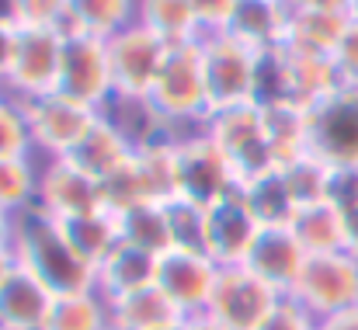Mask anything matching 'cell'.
<instances>
[{
  "label": "cell",
  "instance_id": "cell-1",
  "mask_svg": "<svg viewBox=\"0 0 358 330\" xmlns=\"http://www.w3.org/2000/svg\"><path fill=\"white\" fill-rule=\"evenodd\" d=\"M14 261L28 275H35L52 296H73V292H98V268L87 264L73 243L66 240L59 220L45 216L38 206L17 216L14 229Z\"/></svg>",
  "mask_w": 358,
  "mask_h": 330
},
{
  "label": "cell",
  "instance_id": "cell-2",
  "mask_svg": "<svg viewBox=\"0 0 358 330\" xmlns=\"http://www.w3.org/2000/svg\"><path fill=\"white\" fill-rule=\"evenodd\" d=\"M153 108L167 118V136L178 125H206L209 101H206V77H202V45H167L164 66L150 91Z\"/></svg>",
  "mask_w": 358,
  "mask_h": 330
},
{
  "label": "cell",
  "instance_id": "cell-3",
  "mask_svg": "<svg viewBox=\"0 0 358 330\" xmlns=\"http://www.w3.org/2000/svg\"><path fill=\"white\" fill-rule=\"evenodd\" d=\"M202 45V77H206V101L213 111L254 105V77L257 56L250 45L237 42L227 31H209L199 38Z\"/></svg>",
  "mask_w": 358,
  "mask_h": 330
},
{
  "label": "cell",
  "instance_id": "cell-4",
  "mask_svg": "<svg viewBox=\"0 0 358 330\" xmlns=\"http://www.w3.org/2000/svg\"><path fill=\"white\" fill-rule=\"evenodd\" d=\"M206 132L220 143V150L230 157V167L237 174V185L257 181L264 174L282 171L275 160V150L264 136V111L257 105L213 111L206 118Z\"/></svg>",
  "mask_w": 358,
  "mask_h": 330
},
{
  "label": "cell",
  "instance_id": "cell-5",
  "mask_svg": "<svg viewBox=\"0 0 358 330\" xmlns=\"http://www.w3.org/2000/svg\"><path fill=\"white\" fill-rule=\"evenodd\" d=\"M174 157H178V199H188L209 209L240 188L230 157L220 150V143L206 129H195L174 139Z\"/></svg>",
  "mask_w": 358,
  "mask_h": 330
},
{
  "label": "cell",
  "instance_id": "cell-6",
  "mask_svg": "<svg viewBox=\"0 0 358 330\" xmlns=\"http://www.w3.org/2000/svg\"><path fill=\"white\" fill-rule=\"evenodd\" d=\"M317 324L358 306V261L348 250L338 254H310L299 282L289 292Z\"/></svg>",
  "mask_w": 358,
  "mask_h": 330
},
{
  "label": "cell",
  "instance_id": "cell-7",
  "mask_svg": "<svg viewBox=\"0 0 358 330\" xmlns=\"http://www.w3.org/2000/svg\"><path fill=\"white\" fill-rule=\"evenodd\" d=\"M282 299L285 296L271 289L264 278H257L247 264H234V268H220L206 317L216 320L223 330H257Z\"/></svg>",
  "mask_w": 358,
  "mask_h": 330
},
{
  "label": "cell",
  "instance_id": "cell-8",
  "mask_svg": "<svg viewBox=\"0 0 358 330\" xmlns=\"http://www.w3.org/2000/svg\"><path fill=\"white\" fill-rule=\"evenodd\" d=\"M56 91L63 98L77 101V105L105 111V105L115 98L108 42L94 38V35H66L63 38V59H59Z\"/></svg>",
  "mask_w": 358,
  "mask_h": 330
},
{
  "label": "cell",
  "instance_id": "cell-9",
  "mask_svg": "<svg viewBox=\"0 0 358 330\" xmlns=\"http://www.w3.org/2000/svg\"><path fill=\"white\" fill-rule=\"evenodd\" d=\"M310 157L327 167H358V84H341L310 108Z\"/></svg>",
  "mask_w": 358,
  "mask_h": 330
},
{
  "label": "cell",
  "instance_id": "cell-10",
  "mask_svg": "<svg viewBox=\"0 0 358 330\" xmlns=\"http://www.w3.org/2000/svg\"><path fill=\"white\" fill-rule=\"evenodd\" d=\"M59 59H63V35L56 28H17V49H14V63L7 80L0 84V91H7L17 101L38 98L56 91L59 80Z\"/></svg>",
  "mask_w": 358,
  "mask_h": 330
},
{
  "label": "cell",
  "instance_id": "cell-11",
  "mask_svg": "<svg viewBox=\"0 0 358 330\" xmlns=\"http://www.w3.org/2000/svg\"><path fill=\"white\" fill-rule=\"evenodd\" d=\"M24 115H28V129H31L35 150L49 153V160L66 157L87 136V129L101 118V111L77 105V101L63 98L59 91L28 98L24 101Z\"/></svg>",
  "mask_w": 358,
  "mask_h": 330
},
{
  "label": "cell",
  "instance_id": "cell-12",
  "mask_svg": "<svg viewBox=\"0 0 358 330\" xmlns=\"http://www.w3.org/2000/svg\"><path fill=\"white\" fill-rule=\"evenodd\" d=\"M167 45L146 31L139 21L125 24L119 35L108 38V59H112V80L115 94L122 98H150L153 80L164 66Z\"/></svg>",
  "mask_w": 358,
  "mask_h": 330
},
{
  "label": "cell",
  "instance_id": "cell-13",
  "mask_svg": "<svg viewBox=\"0 0 358 330\" xmlns=\"http://www.w3.org/2000/svg\"><path fill=\"white\" fill-rule=\"evenodd\" d=\"M216 278H220V264L209 254L167 250L157 261V289L185 313V320L206 313Z\"/></svg>",
  "mask_w": 358,
  "mask_h": 330
},
{
  "label": "cell",
  "instance_id": "cell-14",
  "mask_svg": "<svg viewBox=\"0 0 358 330\" xmlns=\"http://www.w3.org/2000/svg\"><path fill=\"white\" fill-rule=\"evenodd\" d=\"M35 206L59 222L101 213L105 209L101 181H94L91 174L77 171L66 160H49V167L38 178V202Z\"/></svg>",
  "mask_w": 358,
  "mask_h": 330
},
{
  "label": "cell",
  "instance_id": "cell-15",
  "mask_svg": "<svg viewBox=\"0 0 358 330\" xmlns=\"http://www.w3.org/2000/svg\"><path fill=\"white\" fill-rule=\"evenodd\" d=\"M261 222L250 213L243 192H230L227 199H220L216 206H209V247L206 254L220 264V268H234L247 264L254 240L261 236Z\"/></svg>",
  "mask_w": 358,
  "mask_h": 330
},
{
  "label": "cell",
  "instance_id": "cell-16",
  "mask_svg": "<svg viewBox=\"0 0 358 330\" xmlns=\"http://www.w3.org/2000/svg\"><path fill=\"white\" fill-rule=\"evenodd\" d=\"M306 257L310 254L299 247V240L292 236L289 226H264L261 236L250 247L247 268L257 278H264L271 289H278L282 296H289L292 285L299 282V271H303Z\"/></svg>",
  "mask_w": 358,
  "mask_h": 330
},
{
  "label": "cell",
  "instance_id": "cell-17",
  "mask_svg": "<svg viewBox=\"0 0 358 330\" xmlns=\"http://www.w3.org/2000/svg\"><path fill=\"white\" fill-rule=\"evenodd\" d=\"M56 296L24 268H14L0 285V327L3 330H45Z\"/></svg>",
  "mask_w": 358,
  "mask_h": 330
},
{
  "label": "cell",
  "instance_id": "cell-18",
  "mask_svg": "<svg viewBox=\"0 0 358 330\" xmlns=\"http://www.w3.org/2000/svg\"><path fill=\"white\" fill-rule=\"evenodd\" d=\"M285 28H289L285 0H237L223 31L250 45L254 52H268L285 42Z\"/></svg>",
  "mask_w": 358,
  "mask_h": 330
},
{
  "label": "cell",
  "instance_id": "cell-19",
  "mask_svg": "<svg viewBox=\"0 0 358 330\" xmlns=\"http://www.w3.org/2000/svg\"><path fill=\"white\" fill-rule=\"evenodd\" d=\"M348 21H352L348 10H289V28H285L282 49L292 56L331 59Z\"/></svg>",
  "mask_w": 358,
  "mask_h": 330
},
{
  "label": "cell",
  "instance_id": "cell-20",
  "mask_svg": "<svg viewBox=\"0 0 358 330\" xmlns=\"http://www.w3.org/2000/svg\"><path fill=\"white\" fill-rule=\"evenodd\" d=\"M132 157V146H129V139L122 136L119 129L101 115L91 129H87V136L66 153V157H59V160H66V164H73L77 171H84V174H91L94 181H105L108 174H115L122 164Z\"/></svg>",
  "mask_w": 358,
  "mask_h": 330
},
{
  "label": "cell",
  "instance_id": "cell-21",
  "mask_svg": "<svg viewBox=\"0 0 358 330\" xmlns=\"http://www.w3.org/2000/svg\"><path fill=\"white\" fill-rule=\"evenodd\" d=\"M108 317H112V330H167L185 320V313L157 285L108 299Z\"/></svg>",
  "mask_w": 358,
  "mask_h": 330
},
{
  "label": "cell",
  "instance_id": "cell-22",
  "mask_svg": "<svg viewBox=\"0 0 358 330\" xmlns=\"http://www.w3.org/2000/svg\"><path fill=\"white\" fill-rule=\"evenodd\" d=\"M157 261L146 250H136L129 243H119L101 264H98V292L105 299H119L129 292H139L146 285H157Z\"/></svg>",
  "mask_w": 358,
  "mask_h": 330
},
{
  "label": "cell",
  "instance_id": "cell-23",
  "mask_svg": "<svg viewBox=\"0 0 358 330\" xmlns=\"http://www.w3.org/2000/svg\"><path fill=\"white\" fill-rule=\"evenodd\" d=\"M136 21L164 45H188L202 38V24L188 0H136Z\"/></svg>",
  "mask_w": 358,
  "mask_h": 330
},
{
  "label": "cell",
  "instance_id": "cell-24",
  "mask_svg": "<svg viewBox=\"0 0 358 330\" xmlns=\"http://www.w3.org/2000/svg\"><path fill=\"white\" fill-rule=\"evenodd\" d=\"M132 21H136V0H70L63 38L66 35H94V38L108 42Z\"/></svg>",
  "mask_w": 358,
  "mask_h": 330
},
{
  "label": "cell",
  "instance_id": "cell-25",
  "mask_svg": "<svg viewBox=\"0 0 358 330\" xmlns=\"http://www.w3.org/2000/svg\"><path fill=\"white\" fill-rule=\"evenodd\" d=\"M132 167H136L146 202L164 206V202L178 199V157H174L171 139H157L150 146L132 150Z\"/></svg>",
  "mask_w": 358,
  "mask_h": 330
},
{
  "label": "cell",
  "instance_id": "cell-26",
  "mask_svg": "<svg viewBox=\"0 0 358 330\" xmlns=\"http://www.w3.org/2000/svg\"><path fill=\"white\" fill-rule=\"evenodd\" d=\"M289 229H292V236L299 240V247L306 254H338V250H345V213L334 209L331 202L303 206L292 216Z\"/></svg>",
  "mask_w": 358,
  "mask_h": 330
},
{
  "label": "cell",
  "instance_id": "cell-27",
  "mask_svg": "<svg viewBox=\"0 0 358 330\" xmlns=\"http://www.w3.org/2000/svg\"><path fill=\"white\" fill-rule=\"evenodd\" d=\"M264 111V136L275 150L278 167H289L292 160L310 153V111L299 105H271Z\"/></svg>",
  "mask_w": 358,
  "mask_h": 330
},
{
  "label": "cell",
  "instance_id": "cell-28",
  "mask_svg": "<svg viewBox=\"0 0 358 330\" xmlns=\"http://www.w3.org/2000/svg\"><path fill=\"white\" fill-rule=\"evenodd\" d=\"M101 115L129 139L132 150L150 146L157 139H167V118L153 108L150 98H122V94H115Z\"/></svg>",
  "mask_w": 358,
  "mask_h": 330
},
{
  "label": "cell",
  "instance_id": "cell-29",
  "mask_svg": "<svg viewBox=\"0 0 358 330\" xmlns=\"http://www.w3.org/2000/svg\"><path fill=\"white\" fill-rule=\"evenodd\" d=\"M119 220V236L122 243L146 250L153 257H164L171 250V229H167V213L157 202H139L132 209H125L115 216Z\"/></svg>",
  "mask_w": 358,
  "mask_h": 330
},
{
  "label": "cell",
  "instance_id": "cell-30",
  "mask_svg": "<svg viewBox=\"0 0 358 330\" xmlns=\"http://www.w3.org/2000/svg\"><path fill=\"white\" fill-rule=\"evenodd\" d=\"M63 226V233H66V240L73 243V250L87 261V264H101L115 247L122 243L119 236V220H115V213H108V209H101V213H91V216H77V220H66L59 222Z\"/></svg>",
  "mask_w": 358,
  "mask_h": 330
},
{
  "label": "cell",
  "instance_id": "cell-31",
  "mask_svg": "<svg viewBox=\"0 0 358 330\" xmlns=\"http://www.w3.org/2000/svg\"><path fill=\"white\" fill-rule=\"evenodd\" d=\"M240 192H243L250 213L257 216L261 226H289L292 216L299 213V206H296V199H292V192H289V185L282 178V171L264 174L257 181H247V185H240Z\"/></svg>",
  "mask_w": 358,
  "mask_h": 330
},
{
  "label": "cell",
  "instance_id": "cell-32",
  "mask_svg": "<svg viewBox=\"0 0 358 330\" xmlns=\"http://www.w3.org/2000/svg\"><path fill=\"white\" fill-rule=\"evenodd\" d=\"M45 330H112L108 299L101 292H73L56 296Z\"/></svg>",
  "mask_w": 358,
  "mask_h": 330
},
{
  "label": "cell",
  "instance_id": "cell-33",
  "mask_svg": "<svg viewBox=\"0 0 358 330\" xmlns=\"http://www.w3.org/2000/svg\"><path fill=\"white\" fill-rule=\"evenodd\" d=\"M167 229H171V250H192L206 254L209 247V209L195 206L188 199H171L164 202Z\"/></svg>",
  "mask_w": 358,
  "mask_h": 330
},
{
  "label": "cell",
  "instance_id": "cell-34",
  "mask_svg": "<svg viewBox=\"0 0 358 330\" xmlns=\"http://www.w3.org/2000/svg\"><path fill=\"white\" fill-rule=\"evenodd\" d=\"M38 178L31 157H3L0 160V209L10 216L28 213L38 202Z\"/></svg>",
  "mask_w": 358,
  "mask_h": 330
},
{
  "label": "cell",
  "instance_id": "cell-35",
  "mask_svg": "<svg viewBox=\"0 0 358 330\" xmlns=\"http://www.w3.org/2000/svg\"><path fill=\"white\" fill-rule=\"evenodd\" d=\"M282 178L296 199V206H317V202H327V181H331V167L320 164L317 157H299L292 160L289 167H282Z\"/></svg>",
  "mask_w": 358,
  "mask_h": 330
},
{
  "label": "cell",
  "instance_id": "cell-36",
  "mask_svg": "<svg viewBox=\"0 0 358 330\" xmlns=\"http://www.w3.org/2000/svg\"><path fill=\"white\" fill-rule=\"evenodd\" d=\"M31 150H35V139L28 129L24 101L0 91V160L3 157H31Z\"/></svg>",
  "mask_w": 358,
  "mask_h": 330
},
{
  "label": "cell",
  "instance_id": "cell-37",
  "mask_svg": "<svg viewBox=\"0 0 358 330\" xmlns=\"http://www.w3.org/2000/svg\"><path fill=\"white\" fill-rule=\"evenodd\" d=\"M101 199H105V209L115 213V216L132 209V206H139V202H146V195L139 188V178H136V167H132V157L122 164L115 174H108L101 181Z\"/></svg>",
  "mask_w": 358,
  "mask_h": 330
},
{
  "label": "cell",
  "instance_id": "cell-38",
  "mask_svg": "<svg viewBox=\"0 0 358 330\" xmlns=\"http://www.w3.org/2000/svg\"><path fill=\"white\" fill-rule=\"evenodd\" d=\"M70 0H17V21L28 28H56L63 35Z\"/></svg>",
  "mask_w": 358,
  "mask_h": 330
},
{
  "label": "cell",
  "instance_id": "cell-39",
  "mask_svg": "<svg viewBox=\"0 0 358 330\" xmlns=\"http://www.w3.org/2000/svg\"><path fill=\"white\" fill-rule=\"evenodd\" d=\"M327 202L334 209H341V213L358 209V167H331Z\"/></svg>",
  "mask_w": 358,
  "mask_h": 330
},
{
  "label": "cell",
  "instance_id": "cell-40",
  "mask_svg": "<svg viewBox=\"0 0 358 330\" xmlns=\"http://www.w3.org/2000/svg\"><path fill=\"white\" fill-rule=\"evenodd\" d=\"M257 330H317V320H313L292 296H285Z\"/></svg>",
  "mask_w": 358,
  "mask_h": 330
},
{
  "label": "cell",
  "instance_id": "cell-41",
  "mask_svg": "<svg viewBox=\"0 0 358 330\" xmlns=\"http://www.w3.org/2000/svg\"><path fill=\"white\" fill-rule=\"evenodd\" d=\"M331 59H334V66H338L345 84H358V21L355 17L348 21V28H345V35H341V42H338Z\"/></svg>",
  "mask_w": 358,
  "mask_h": 330
},
{
  "label": "cell",
  "instance_id": "cell-42",
  "mask_svg": "<svg viewBox=\"0 0 358 330\" xmlns=\"http://www.w3.org/2000/svg\"><path fill=\"white\" fill-rule=\"evenodd\" d=\"M234 3H237V0H188V7L195 10V17H199V24H202V35L223 31L227 21H230Z\"/></svg>",
  "mask_w": 358,
  "mask_h": 330
},
{
  "label": "cell",
  "instance_id": "cell-43",
  "mask_svg": "<svg viewBox=\"0 0 358 330\" xmlns=\"http://www.w3.org/2000/svg\"><path fill=\"white\" fill-rule=\"evenodd\" d=\"M14 49H17V28L0 24V84H3V80H7V73H10Z\"/></svg>",
  "mask_w": 358,
  "mask_h": 330
},
{
  "label": "cell",
  "instance_id": "cell-44",
  "mask_svg": "<svg viewBox=\"0 0 358 330\" xmlns=\"http://www.w3.org/2000/svg\"><path fill=\"white\" fill-rule=\"evenodd\" d=\"M317 330H358V306L345 310V313H334L327 320H320Z\"/></svg>",
  "mask_w": 358,
  "mask_h": 330
},
{
  "label": "cell",
  "instance_id": "cell-45",
  "mask_svg": "<svg viewBox=\"0 0 358 330\" xmlns=\"http://www.w3.org/2000/svg\"><path fill=\"white\" fill-rule=\"evenodd\" d=\"M289 10H348L352 0H285Z\"/></svg>",
  "mask_w": 358,
  "mask_h": 330
},
{
  "label": "cell",
  "instance_id": "cell-46",
  "mask_svg": "<svg viewBox=\"0 0 358 330\" xmlns=\"http://www.w3.org/2000/svg\"><path fill=\"white\" fill-rule=\"evenodd\" d=\"M345 250L358 261V209L345 213Z\"/></svg>",
  "mask_w": 358,
  "mask_h": 330
},
{
  "label": "cell",
  "instance_id": "cell-47",
  "mask_svg": "<svg viewBox=\"0 0 358 330\" xmlns=\"http://www.w3.org/2000/svg\"><path fill=\"white\" fill-rule=\"evenodd\" d=\"M14 229H17V216H10V213L0 209V250H10V243H14Z\"/></svg>",
  "mask_w": 358,
  "mask_h": 330
},
{
  "label": "cell",
  "instance_id": "cell-48",
  "mask_svg": "<svg viewBox=\"0 0 358 330\" xmlns=\"http://www.w3.org/2000/svg\"><path fill=\"white\" fill-rule=\"evenodd\" d=\"M0 24L21 28V21H17V0H0Z\"/></svg>",
  "mask_w": 358,
  "mask_h": 330
},
{
  "label": "cell",
  "instance_id": "cell-49",
  "mask_svg": "<svg viewBox=\"0 0 358 330\" xmlns=\"http://www.w3.org/2000/svg\"><path fill=\"white\" fill-rule=\"evenodd\" d=\"M17 268V261H14V250H0V285L7 282V275Z\"/></svg>",
  "mask_w": 358,
  "mask_h": 330
},
{
  "label": "cell",
  "instance_id": "cell-50",
  "mask_svg": "<svg viewBox=\"0 0 358 330\" xmlns=\"http://www.w3.org/2000/svg\"><path fill=\"white\" fill-rule=\"evenodd\" d=\"M188 330H223V327L202 313V317H188Z\"/></svg>",
  "mask_w": 358,
  "mask_h": 330
},
{
  "label": "cell",
  "instance_id": "cell-51",
  "mask_svg": "<svg viewBox=\"0 0 358 330\" xmlns=\"http://www.w3.org/2000/svg\"><path fill=\"white\" fill-rule=\"evenodd\" d=\"M348 17H355V21H358V0H352V3H348Z\"/></svg>",
  "mask_w": 358,
  "mask_h": 330
},
{
  "label": "cell",
  "instance_id": "cell-52",
  "mask_svg": "<svg viewBox=\"0 0 358 330\" xmlns=\"http://www.w3.org/2000/svg\"><path fill=\"white\" fill-rule=\"evenodd\" d=\"M167 330H188V320H181V324H174V327H167Z\"/></svg>",
  "mask_w": 358,
  "mask_h": 330
},
{
  "label": "cell",
  "instance_id": "cell-53",
  "mask_svg": "<svg viewBox=\"0 0 358 330\" xmlns=\"http://www.w3.org/2000/svg\"><path fill=\"white\" fill-rule=\"evenodd\" d=\"M0 330H3V327H0Z\"/></svg>",
  "mask_w": 358,
  "mask_h": 330
}]
</instances>
